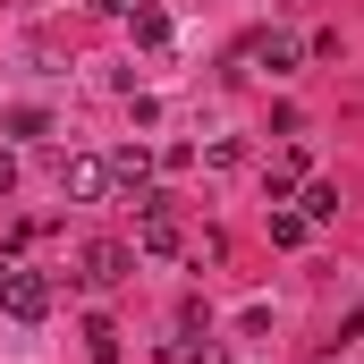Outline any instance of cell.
<instances>
[{"instance_id": "obj_10", "label": "cell", "mask_w": 364, "mask_h": 364, "mask_svg": "<svg viewBox=\"0 0 364 364\" xmlns=\"http://www.w3.org/2000/svg\"><path fill=\"white\" fill-rule=\"evenodd\" d=\"M305 229H314V220H305V212H272V246H296V237H305Z\"/></svg>"}, {"instance_id": "obj_8", "label": "cell", "mask_w": 364, "mask_h": 364, "mask_svg": "<svg viewBox=\"0 0 364 364\" xmlns=\"http://www.w3.org/2000/svg\"><path fill=\"white\" fill-rule=\"evenodd\" d=\"M305 220H339V186H331V178L305 186Z\"/></svg>"}, {"instance_id": "obj_5", "label": "cell", "mask_w": 364, "mask_h": 364, "mask_svg": "<svg viewBox=\"0 0 364 364\" xmlns=\"http://www.w3.org/2000/svg\"><path fill=\"white\" fill-rule=\"evenodd\" d=\"M246 51H255V60H263V68H272V77H288V68H296V60H305V43H296V34H255V43H246Z\"/></svg>"}, {"instance_id": "obj_2", "label": "cell", "mask_w": 364, "mask_h": 364, "mask_svg": "<svg viewBox=\"0 0 364 364\" xmlns=\"http://www.w3.org/2000/svg\"><path fill=\"white\" fill-rule=\"evenodd\" d=\"M0 305H9V322H43V314H51V288H43L34 272H17V263H9V279H0Z\"/></svg>"}, {"instance_id": "obj_11", "label": "cell", "mask_w": 364, "mask_h": 364, "mask_svg": "<svg viewBox=\"0 0 364 364\" xmlns=\"http://www.w3.org/2000/svg\"><path fill=\"white\" fill-rule=\"evenodd\" d=\"M85 9H102V17H127V9H136V0H85Z\"/></svg>"}, {"instance_id": "obj_7", "label": "cell", "mask_w": 364, "mask_h": 364, "mask_svg": "<svg viewBox=\"0 0 364 364\" xmlns=\"http://www.w3.org/2000/svg\"><path fill=\"white\" fill-rule=\"evenodd\" d=\"M296 186H305V161H296V153H279L272 170H263V195L279 203V195H296Z\"/></svg>"}, {"instance_id": "obj_4", "label": "cell", "mask_w": 364, "mask_h": 364, "mask_svg": "<svg viewBox=\"0 0 364 364\" xmlns=\"http://www.w3.org/2000/svg\"><path fill=\"white\" fill-rule=\"evenodd\" d=\"M110 186H119V195H144V186H153V153H144V144H119V153H110Z\"/></svg>"}, {"instance_id": "obj_3", "label": "cell", "mask_w": 364, "mask_h": 364, "mask_svg": "<svg viewBox=\"0 0 364 364\" xmlns=\"http://www.w3.org/2000/svg\"><path fill=\"white\" fill-rule=\"evenodd\" d=\"M136 272V246H127V237H93L85 246V279L93 288H110V279H127Z\"/></svg>"}, {"instance_id": "obj_9", "label": "cell", "mask_w": 364, "mask_h": 364, "mask_svg": "<svg viewBox=\"0 0 364 364\" xmlns=\"http://www.w3.org/2000/svg\"><path fill=\"white\" fill-rule=\"evenodd\" d=\"M85 356H93V364H119V331H110V322H93V331H85Z\"/></svg>"}, {"instance_id": "obj_1", "label": "cell", "mask_w": 364, "mask_h": 364, "mask_svg": "<svg viewBox=\"0 0 364 364\" xmlns=\"http://www.w3.org/2000/svg\"><path fill=\"white\" fill-rule=\"evenodd\" d=\"M60 195H68V203H102V195H110V161L68 153V161H60Z\"/></svg>"}, {"instance_id": "obj_6", "label": "cell", "mask_w": 364, "mask_h": 364, "mask_svg": "<svg viewBox=\"0 0 364 364\" xmlns=\"http://www.w3.org/2000/svg\"><path fill=\"white\" fill-rule=\"evenodd\" d=\"M127 26H136V43H144V51H161V43H170V17H161L153 0H136V9H127Z\"/></svg>"}]
</instances>
